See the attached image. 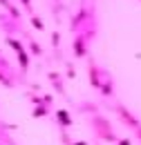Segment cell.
<instances>
[{"label": "cell", "instance_id": "5bb4252c", "mask_svg": "<svg viewBox=\"0 0 141 145\" xmlns=\"http://www.w3.org/2000/svg\"><path fill=\"white\" fill-rule=\"evenodd\" d=\"M52 42H54V47H58V42H61V34H58V31L52 34Z\"/></svg>", "mask_w": 141, "mask_h": 145}, {"label": "cell", "instance_id": "3957f363", "mask_svg": "<svg viewBox=\"0 0 141 145\" xmlns=\"http://www.w3.org/2000/svg\"><path fill=\"white\" fill-rule=\"evenodd\" d=\"M117 114L121 116V121H123L128 127H132V129H139V127H141V123L134 118V114H132V112H128L123 105H117Z\"/></svg>", "mask_w": 141, "mask_h": 145}, {"label": "cell", "instance_id": "2e32d148", "mask_svg": "<svg viewBox=\"0 0 141 145\" xmlns=\"http://www.w3.org/2000/svg\"><path fill=\"white\" fill-rule=\"evenodd\" d=\"M117 145H132V143H130V138H119Z\"/></svg>", "mask_w": 141, "mask_h": 145}, {"label": "cell", "instance_id": "9a60e30c", "mask_svg": "<svg viewBox=\"0 0 141 145\" xmlns=\"http://www.w3.org/2000/svg\"><path fill=\"white\" fill-rule=\"evenodd\" d=\"M20 2H22V7H25L29 14H32V0H20Z\"/></svg>", "mask_w": 141, "mask_h": 145}, {"label": "cell", "instance_id": "e0dca14e", "mask_svg": "<svg viewBox=\"0 0 141 145\" xmlns=\"http://www.w3.org/2000/svg\"><path fill=\"white\" fill-rule=\"evenodd\" d=\"M72 145H88L85 141H72Z\"/></svg>", "mask_w": 141, "mask_h": 145}, {"label": "cell", "instance_id": "6da1fadb", "mask_svg": "<svg viewBox=\"0 0 141 145\" xmlns=\"http://www.w3.org/2000/svg\"><path fill=\"white\" fill-rule=\"evenodd\" d=\"M90 125H92V129H94L96 138L107 141V143H117V141H119L117 134H114V129H112V123L107 121L105 116H101V114H92V116H90Z\"/></svg>", "mask_w": 141, "mask_h": 145}, {"label": "cell", "instance_id": "277c9868", "mask_svg": "<svg viewBox=\"0 0 141 145\" xmlns=\"http://www.w3.org/2000/svg\"><path fill=\"white\" fill-rule=\"evenodd\" d=\"M56 123L61 125V129H67V127H72L74 118L70 116V112H67V109H58V112H56Z\"/></svg>", "mask_w": 141, "mask_h": 145}, {"label": "cell", "instance_id": "d6986e66", "mask_svg": "<svg viewBox=\"0 0 141 145\" xmlns=\"http://www.w3.org/2000/svg\"><path fill=\"white\" fill-rule=\"evenodd\" d=\"M0 145H2V143H0Z\"/></svg>", "mask_w": 141, "mask_h": 145}, {"label": "cell", "instance_id": "4fadbf2b", "mask_svg": "<svg viewBox=\"0 0 141 145\" xmlns=\"http://www.w3.org/2000/svg\"><path fill=\"white\" fill-rule=\"evenodd\" d=\"M32 25H34V29H38V31H43V29H45V25H43V20L38 18V16H32Z\"/></svg>", "mask_w": 141, "mask_h": 145}, {"label": "cell", "instance_id": "7a4b0ae2", "mask_svg": "<svg viewBox=\"0 0 141 145\" xmlns=\"http://www.w3.org/2000/svg\"><path fill=\"white\" fill-rule=\"evenodd\" d=\"M96 34V29H90V31H78L76 38H74V56L76 58H83V56H88V42L90 38Z\"/></svg>", "mask_w": 141, "mask_h": 145}, {"label": "cell", "instance_id": "9c48e42d", "mask_svg": "<svg viewBox=\"0 0 141 145\" xmlns=\"http://www.w3.org/2000/svg\"><path fill=\"white\" fill-rule=\"evenodd\" d=\"M7 45L16 52V54H20V52H25V47H22V42L20 40H16V38H11V36H7Z\"/></svg>", "mask_w": 141, "mask_h": 145}, {"label": "cell", "instance_id": "30bf717a", "mask_svg": "<svg viewBox=\"0 0 141 145\" xmlns=\"http://www.w3.org/2000/svg\"><path fill=\"white\" fill-rule=\"evenodd\" d=\"M18 63H20V69L27 72V69H29V54H27V52H20V54H18Z\"/></svg>", "mask_w": 141, "mask_h": 145}, {"label": "cell", "instance_id": "8fae6325", "mask_svg": "<svg viewBox=\"0 0 141 145\" xmlns=\"http://www.w3.org/2000/svg\"><path fill=\"white\" fill-rule=\"evenodd\" d=\"M49 114V107H45V105H38V107H34V118H43V116H47Z\"/></svg>", "mask_w": 141, "mask_h": 145}, {"label": "cell", "instance_id": "8992f818", "mask_svg": "<svg viewBox=\"0 0 141 145\" xmlns=\"http://www.w3.org/2000/svg\"><path fill=\"white\" fill-rule=\"evenodd\" d=\"M101 94L105 96V98H110V96H114V85H112V78L110 76H105V80H101Z\"/></svg>", "mask_w": 141, "mask_h": 145}, {"label": "cell", "instance_id": "7c38bea8", "mask_svg": "<svg viewBox=\"0 0 141 145\" xmlns=\"http://www.w3.org/2000/svg\"><path fill=\"white\" fill-rule=\"evenodd\" d=\"M29 52H32L34 56H43V49H40V45H38L36 40H32V38H29Z\"/></svg>", "mask_w": 141, "mask_h": 145}, {"label": "cell", "instance_id": "ac0fdd59", "mask_svg": "<svg viewBox=\"0 0 141 145\" xmlns=\"http://www.w3.org/2000/svg\"><path fill=\"white\" fill-rule=\"evenodd\" d=\"M137 132H139V138H141V127H139V129H137Z\"/></svg>", "mask_w": 141, "mask_h": 145}, {"label": "cell", "instance_id": "ba28073f", "mask_svg": "<svg viewBox=\"0 0 141 145\" xmlns=\"http://www.w3.org/2000/svg\"><path fill=\"white\" fill-rule=\"evenodd\" d=\"M49 80H52V85L58 89V94H65V87H63V83H61V76L56 72H49Z\"/></svg>", "mask_w": 141, "mask_h": 145}, {"label": "cell", "instance_id": "52a82bcc", "mask_svg": "<svg viewBox=\"0 0 141 145\" xmlns=\"http://www.w3.org/2000/svg\"><path fill=\"white\" fill-rule=\"evenodd\" d=\"M0 5L7 9V14H9V16H11L14 20H20V11H18V9L14 7V5H11V2H9V0H0Z\"/></svg>", "mask_w": 141, "mask_h": 145}, {"label": "cell", "instance_id": "5b68a950", "mask_svg": "<svg viewBox=\"0 0 141 145\" xmlns=\"http://www.w3.org/2000/svg\"><path fill=\"white\" fill-rule=\"evenodd\" d=\"M90 83H92V87H101V76H99V67L94 65V60L90 63Z\"/></svg>", "mask_w": 141, "mask_h": 145}]
</instances>
